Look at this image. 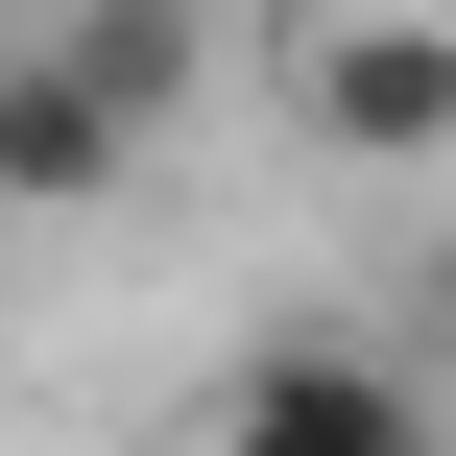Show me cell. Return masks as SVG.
Returning a JSON list of instances; mask_svg holds the SVG:
<instances>
[{
    "mask_svg": "<svg viewBox=\"0 0 456 456\" xmlns=\"http://www.w3.org/2000/svg\"><path fill=\"white\" fill-rule=\"evenodd\" d=\"M289 96H313L337 168H456V24H433V0H337V24H289Z\"/></svg>",
    "mask_w": 456,
    "mask_h": 456,
    "instance_id": "6da1fadb",
    "label": "cell"
},
{
    "mask_svg": "<svg viewBox=\"0 0 456 456\" xmlns=\"http://www.w3.org/2000/svg\"><path fill=\"white\" fill-rule=\"evenodd\" d=\"M192 456H433V385L361 361V337H265V361H216Z\"/></svg>",
    "mask_w": 456,
    "mask_h": 456,
    "instance_id": "7a4b0ae2",
    "label": "cell"
},
{
    "mask_svg": "<svg viewBox=\"0 0 456 456\" xmlns=\"http://www.w3.org/2000/svg\"><path fill=\"white\" fill-rule=\"evenodd\" d=\"M120 168H144V120H120V96L24 24V48H0V216H96Z\"/></svg>",
    "mask_w": 456,
    "mask_h": 456,
    "instance_id": "3957f363",
    "label": "cell"
},
{
    "mask_svg": "<svg viewBox=\"0 0 456 456\" xmlns=\"http://www.w3.org/2000/svg\"><path fill=\"white\" fill-rule=\"evenodd\" d=\"M48 48H72V72H96V96H120L144 144H168V120L216 96V0H48Z\"/></svg>",
    "mask_w": 456,
    "mask_h": 456,
    "instance_id": "277c9868",
    "label": "cell"
}]
</instances>
